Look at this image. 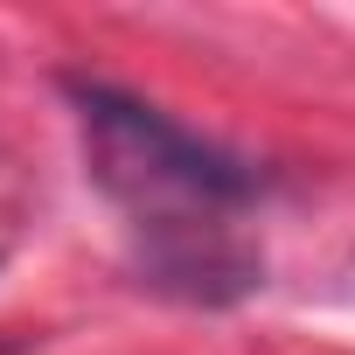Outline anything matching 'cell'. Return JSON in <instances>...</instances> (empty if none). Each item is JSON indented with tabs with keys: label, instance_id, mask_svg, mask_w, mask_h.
Listing matches in <instances>:
<instances>
[{
	"label": "cell",
	"instance_id": "6da1fadb",
	"mask_svg": "<svg viewBox=\"0 0 355 355\" xmlns=\"http://www.w3.org/2000/svg\"><path fill=\"white\" fill-rule=\"evenodd\" d=\"M63 98L84 132L91 182L119 202L132 244H139V286L230 306L251 286H265L258 244L237 237V216L265 202L272 174L174 112L105 84V77H63Z\"/></svg>",
	"mask_w": 355,
	"mask_h": 355
}]
</instances>
